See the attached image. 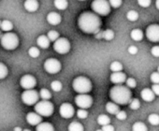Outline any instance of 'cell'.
I'll use <instances>...</instances> for the list:
<instances>
[{
  "mask_svg": "<svg viewBox=\"0 0 159 131\" xmlns=\"http://www.w3.org/2000/svg\"><path fill=\"white\" fill-rule=\"evenodd\" d=\"M78 25L82 31L88 34H96L100 30L101 20L99 15L95 12L85 11L80 15L78 19Z\"/></svg>",
  "mask_w": 159,
  "mask_h": 131,
  "instance_id": "1",
  "label": "cell"
},
{
  "mask_svg": "<svg viewBox=\"0 0 159 131\" xmlns=\"http://www.w3.org/2000/svg\"><path fill=\"white\" fill-rule=\"evenodd\" d=\"M132 97L130 88L122 84H116L110 91L111 99L118 105H126L129 103Z\"/></svg>",
  "mask_w": 159,
  "mask_h": 131,
  "instance_id": "2",
  "label": "cell"
},
{
  "mask_svg": "<svg viewBox=\"0 0 159 131\" xmlns=\"http://www.w3.org/2000/svg\"><path fill=\"white\" fill-rule=\"evenodd\" d=\"M72 87L79 94H87L92 90V83L88 78L80 76L74 79Z\"/></svg>",
  "mask_w": 159,
  "mask_h": 131,
  "instance_id": "3",
  "label": "cell"
},
{
  "mask_svg": "<svg viewBox=\"0 0 159 131\" xmlns=\"http://www.w3.org/2000/svg\"><path fill=\"white\" fill-rule=\"evenodd\" d=\"M0 44H1V46L4 49L8 51L14 50L19 45V38L14 33L7 32L0 38Z\"/></svg>",
  "mask_w": 159,
  "mask_h": 131,
  "instance_id": "4",
  "label": "cell"
},
{
  "mask_svg": "<svg viewBox=\"0 0 159 131\" xmlns=\"http://www.w3.org/2000/svg\"><path fill=\"white\" fill-rule=\"evenodd\" d=\"M91 8L96 14L100 16H107L111 12V6L108 0H94Z\"/></svg>",
  "mask_w": 159,
  "mask_h": 131,
  "instance_id": "5",
  "label": "cell"
},
{
  "mask_svg": "<svg viewBox=\"0 0 159 131\" xmlns=\"http://www.w3.org/2000/svg\"><path fill=\"white\" fill-rule=\"evenodd\" d=\"M54 107L52 102L48 100H42V101H38L35 104V111L39 113L42 117H48L51 116L53 113Z\"/></svg>",
  "mask_w": 159,
  "mask_h": 131,
  "instance_id": "6",
  "label": "cell"
},
{
  "mask_svg": "<svg viewBox=\"0 0 159 131\" xmlns=\"http://www.w3.org/2000/svg\"><path fill=\"white\" fill-rule=\"evenodd\" d=\"M39 95L36 90H34V88L33 89H26L22 94V100L27 106L35 105L39 101Z\"/></svg>",
  "mask_w": 159,
  "mask_h": 131,
  "instance_id": "7",
  "label": "cell"
},
{
  "mask_svg": "<svg viewBox=\"0 0 159 131\" xmlns=\"http://www.w3.org/2000/svg\"><path fill=\"white\" fill-rule=\"evenodd\" d=\"M53 49L56 52L60 54H66L70 50V43L68 39L66 38H58L55 41H53Z\"/></svg>",
  "mask_w": 159,
  "mask_h": 131,
  "instance_id": "8",
  "label": "cell"
},
{
  "mask_svg": "<svg viewBox=\"0 0 159 131\" xmlns=\"http://www.w3.org/2000/svg\"><path fill=\"white\" fill-rule=\"evenodd\" d=\"M44 70L50 74H56L61 70V63L55 58H49L44 62Z\"/></svg>",
  "mask_w": 159,
  "mask_h": 131,
  "instance_id": "9",
  "label": "cell"
},
{
  "mask_svg": "<svg viewBox=\"0 0 159 131\" xmlns=\"http://www.w3.org/2000/svg\"><path fill=\"white\" fill-rule=\"evenodd\" d=\"M76 105L81 109H88L93 104V98L86 94H80L75 97Z\"/></svg>",
  "mask_w": 159,
  "mask_h": 131,
  "instance_id": "10",
  "label": "cell"
},
{
  "mask_svg": "<svg viewBox=\"0 0 159 131\" xmlns=\"http://www.w3.org/2000/svg\"><path fill=\"white\" fill-rule=\"evenodd\" d=\"M146 38L152 42H159V25H151L146 28Z\"/></svg>",
  "mask_w": 159,
  "mask_h": 131,
  "instance_id": "11",
  "label": "cell"
},
{
  "mask_svg": "<svg viewBox=\"0 0 159 131\" xmlns=\"http://www.w3.org/2000/svg\"><path fill=\"white\" fill-rule=\"evenodd\" d=\"M20 84L24 89H33L37 84V80L32 75H25L20 80Z\"/></svg>",
  "mask_w": 159,
  "mask_h": 131,
  "instance_id": "12",
  "label": "cell"
},
{
  "mask_svg": "<svg viewBox=\"0 0 159 131\" xmlns=\"http://www.w3.org/2000/svg\"><path fill=\"white\" fill-rule=\"evenodd\" d=\"M59 112H60V115L63 118L68 119V118H71L74 115L75 111H74V108H73V106L71 104H69V103H63L60 106Z\"/></svg>",
  "mask_w": 159,
  "mask_h": 131,
  "instance_id": "13",
  "label": "cell"
},
{
  "mask_svg": "<svg viewBox=\"0 0 159 131\" xmlns=\"http://www.w3.org/2000/svg\"><path fill=\"white\" fill-rule=\"evenodd\" d=\"M110 79H111V82L114 84H123L126 80V75L121 71L112 72Z\"/></svg>",
  "mask_w": 159,
  "mask_h": 131,
  "instance_id": "14",
  "label": "cell"
},
{
  "mask_svg": "<svg viewBox=\"0 0 159 131\" xmlns=\"http://www.w3.org/2000/svg\"><path fill=\"white\" fill-rule=\"evenodd\" d=\"M26 121L31 125H37L40 122H42V116H40L36 111L35 112H29L26 115Z\"/></svg>",
  "mask_w": 159,
  "mask_h": 131,
  "instance_id": "15",
  "label": "cell"
},
{
  "mask_svg": "<svg viewBox=\"0 0 159 131\" xmlns=\"http://www.w3.org/2000/svg\"><path fill=\"white\" fill-rule=\"evenodd\" d=\"M140 97L141 98L146 101V102H152L154 99V93L152 92V89L150 88H144L141 92H140Z\"/></svg>",
  "mask_w": 159,
  "mask_h": 131,
  "instance_id": "16",
  "label": "cell"
},
{
  "mask_svg": "<svg viewBox=\"0 0 159 131\" xmlns=\"http://www.w3.org/2000/svg\"><path fill=\"white\" fill-rule=\"evenodd\" d=\"M61 21H62L61 15L56 12H50L47 15V22L52 25H57L61 23Z\"/></svg>",
  "mask_w": 159,
  "mask_h": 131,
  "instance_id": "17",
  "label": "cell"
},
{
  "mask_svg": "<svg viewBox=\"0 0 159 131\" xmlns=\"http://www.w3.org/2000/svg\"><path fill=\"white\" fill-rule=\"evenodd\" d=\"M24 7L27 11L34 12L39 9V2L37 0H25Z\"/></svg>",
  "mask_w": 159,
  "mask_h": 131,
  "instance_id": "18",
  "label": "cell"
},
{
  "mask_svg": "<svg viewBox=\"0 0 159 131\" xmlns=\"http://www.w3.org/2000/svg\"><path fill=\"white\" fill-rule=\"evenodd\" d=\"M37 44L39 45V47L42 49H47L50 46V39L48 38L47 36L41 35L37 38Z\"/></svg>",
  "mask_w": 159,
  "mask_h": 131,
  "instance_id": "19",
  "label": "cell"
},
{
  "mask_svg": "<svg viewBox=\"0 0 159 131\" xmlns=\"http://www.w3.org/2000/svg\"><path fill=\"white\" fill-rule=\"evenodd\" d=\"M36 130L37 131H52V130H54V127L52 126V124L51 123L40 122L39 124H37Z\"/></svg>",
  "mask_w": 159,
  "mask_h": 131,
  "instance_id": "20",
  "label": "cell"
},
{
  "mask_svg": "<svg viewBox=\"0 0 159 131\" xmlns=\"http://www.w3.org/2000/svg\"><path fill=\"white\" fill-rule=\"evenodd\" d=\"M106 111L110 113V114H116L119 111H120V109H119V106H118V104H116L115 102H108L107 104H106Z\"/></svg>",
  "mask_w": 159,
  "mask_h": 131,
  "instance_id": "21",
  "label": "cell"
},
{
  "mask_svg": "<svg viewBox=\"0 0 159 131\" xmlns=\"http://www.w3.org/2000/svg\"><path fill=\"white\" fill-rule=\"evenodd\" d=\"M130 37L135 41H140L143 38V32L140 29H134L131 31Z\"/></svg>",
  "mask_w": 159,
  "mask_h": 131,
  "instance_id": "22",
  "label": "cell"
},
{
  "mask_svg": "<svg viewBox=\"0 0 159 131\" xmlns=\"http://www.w3.org/2000/svg\"><path fill=\"white\" fill-rule=\"evenodd\" d=\"M0 28H1V30L4 32H10L13 29V24L9 20H4L1 22Z\"/></svg>",
  "mask_w": 159,
  "mask_h": 131,
  "instance_id": "23",
  "label": "cell"
},
{
  "mask_svg": "<svg viewBox=\"0 0 159 131\" xmlns=\"http://www.w3.org/2000/svg\"><path fill=\"white\" fill-rule=\"evenodd\" d=\"M54 6L57 10L64 11L67 8L68 2L67 0H54Z\"/></svg>",
  "mask_w": 159,
  "mask_h": 131,
  "instance_id": "24",
  "label": "cell"
},
{
  "mask_svg": "<svg viewBox=\"0 0 159 131\" xmlns=\"http://www.w3.org/2000/svg\"><path fill=\"white\" fill-rule=\"evenodd\" d=\"M68 130H70V131H83L84 126L81 123H79V122H72L68 125Z\"/></svg>",
  "mask_w": 159,
  "mask_h": 131,
  "instance_id": "25",
  "label": "cell"
},
{
  "mask_svg": "<svg viewBox=\"0 0 159 131\" xmlns=\"http://www.w3.org/2000/svg\"><path fill=\"white\" fill-rule=\"evenodd\" d=\"M98 123L100 124V125H105V124H108L111 123V118L106 115V114H100L98 117Z\"/></svg>",
  "mask_w": 159,
  "mask_h": 131,
  "instance_id": "26",
  "label": "cell"
},
{
  "mask_svg": "<svg viewBox=\"0 0 159 131\" xmlns=\"http://www.w3.org/2000/svg\"><path fill=\"white\" fill-rule=\"evenodd\" d=\"M111 70L112 72H117V71H122L123 70V65L118 62V61H114L111 64V67H110Z\"/></svg>",
  "mask_w": 159,
  "mask_h": 131,
  "instance_id": "27",
  "label": "cell"
},
{
  "mask_svg": "<svg viewBox=\"0 0 159 131\" xmlns=\"http://www.w3.org/2000/svg\"><path fill=\"white\" fill-rule=\"evenodd\" d=\"M132 129L134 131H147L148 128L146 126V124L142 122H137L133 124V127Z\"/></svg>",
  "mask_w": 159,
  "mask_h": 131,
  "instance_id": "28",
  "label": "cell"
},
{
  "mask_svg": "<svg viewBox=\"0 0 159 131\" xmlns=\"http://www.w3.org/2000/svg\"><path fill=\"white\" fill-rule=\"evenodd\" d=\"M148 121L152 125H158L159 124V115L156 113H152L148 117Z\"/></svg>",
  "mask_w": 159,
  "mask_h": 131,
  "instance_id": "29",
  "label": "cell"
},
{
  "mask_svg": "<svg viewBox=\"0 0 159 131\" xmlns=\"http://www.w3.org/2000/svg\"><path fill=\"white\" fill-rule=\"evenodd\" d=\"M39 97L42 98V99H44V100H49L51 97H52V94H51V92L48 90V89H46V88H42L40 91H39Z\"/></svg>",
  "mask_w": 159,
  "mask_h": 131,
  "instance_id": "30",
  "label": "cell"
},
{
  "mask_svg": "<svg viewBox=\"0 0 159 131\" xmlns=\"http://www.w3.org/2000/svg\"><path fill=\"white\" fill-rule=\"evenodd\" d=\"M8 73H9L8 68L3 63H0V80L6 78L8 76Z\"/></svg>",
  "mask_w": 159,
  "mask_h": 131,
  "instance_id": "31",
  "label": "cell"
},
{
  "mask_svg": "<svg viewBox=\"0 0 159 131\" xmlns=\"http://www.w3.org/2000/svg\"><path fill=\"white\" fill-rule=\"evenodd\" d=\"M114 38V32L111 29H107L105 31H103V36L102 38L106 39V40H111Z\"/></svg>",
  "mask_w": 159,
  "mask_h": 131,
  "instance_id": "32",
  "label": "cell"
},
{
  "mask_svg": "<svg viewBox=\"0 0 159 131\" xmlns=\"http://www.w3.org/2000/svg\"><path fill=\"white\" fill-rule=\"evenodd\" d=\"M126 18L131 22H135L139 18V13L136 11H129L126 14Z\"/></svg>",
  "mask_w": 159,
  "mask_h": 131,
  "instance_id": "33",
  "label": "cell"
},
{
  "mask_svg": "<svg viewBox=\"0 0 159 131\" xmlns=\"http://www.w3.org/2000/svg\"><path fill=\"white\" fill-rule=\"evenodd\" d=\"M129 107L131 110H138L139 107H140V102L138 98H133V99H130L129 101Z\"/></svg>",
  "mask_w": 159,
  "mask_h": 131,
  "instance_id": "34",
  "label": "cell"
},
{
  "mask_svg": "<svg viewBox=\"0 0 159 131\" xmlns=\"http://www.w3.org/2000/svg\"><path fill=\"white\" fill-rule=\"evenodd\" d=\"M28 54H29L31 57H33V58H37V57L39 56L40 52H39V48H37V47H31V48L28 50Z\"/></svg>",
  "mask_w": 159,
  "mask_h": 131,
  "instance_id": "35",
  "label": "cell"
},
{
  "mask_svg": "<svg viewBox=\"0 0 159 131\" xmlns=\"http://www.w3.org/2000/svg\"><path fill=\"white\" fill-rule=\"evenodd\" d=\"M62 87H63V85H62V84H61L59 81H53V82L51 84V88H52V91H54V92H59V91H61V90H62Z\"/></svg>",
  "mask_w": 159,
  "mask_h": 131,
  "instance_id": "36",
  "label": "cell"
},
{
  "mask_svg": "<svg viewBox=\"0 0 159 131\" xmlns=\"http://www.w3.org/2000/svg\"><path fill=\"white\" fill-rule=\"evenodd\" d=\"M47 37H48V38L50 39V41H55V40L59 38V33H58L57 31L51 30V31L48 32Z\"/></svg>",
  "mask_w": 159,
  "mask_h": 131,
  "instance_id": "37",
  "label": "cell"
},
{
  "mask_svg": "<svg viewBox=\"0 0 159 131\" xmlns=\"http://www.w3.org/2000/svg\"><path fill=\"white\" fill-rule=\"evenodd\" d=\"M125 83L126 86H127L128 88H130V89L136 88V86H137V82H136V80L133 79V78H128V79H126Z\"/></svg>",
  "mask_w": 159,
  "mask_h": 131,
  "instance_id": "38",
  "label": "cell"
},
{
  "mask_svg": "<svg viewBox=\"0 0 159 131\" xmlns=\"http://www.w3.org/2000/svg\"><path fill=\"white\" fill-rule=\"evenodd\" d=\"M109 3H110V6L111 8H113V9H118L121 7L122 5V0H108Z\"/></svg>",
  "mask_w": 159,
  "mask_h": 131,
  "instance_id": "39",
  "label": "cell"
},
{
  "mask_svg": "<svg viewBox=\"0 0 159 131\" xmlns=\"http://www.w3.org/2000/svg\"><path fill=\"white\" fill-rule=\"evenodd\" d=\"M77 116L80 119H85L88 116V112L84 110V109H81L77 111Z\"/></svg>",
  "mask_w": 159,
  "mask_h": 131,
  "instance_id": "40",
  "label": "cell"
},
{
  "mask_svg": "<svg viewBox=\"0 0 159 131\" xmlns=\"http://www.w3.org/2000/svg\"><path fill=\"white\" fill-rule=\"evenodd\" d=\"M150 80L152 84H159V72H153L151 74Z\"/></svg>",
  "mask_w": 159,
  "mask_h": 131,
  "instance_id": "41",
  "label": "cell"
},
{
  "mask_svg": "<svg viewBox=\"0 0 159 131\" xmlns=\"http://www.w3.org/2000/svg\"><path fill=\"white\" fill-rule=\"evenodd\" d=\"M138 3L142 8H148L152 3V0H138Z\"/></svg>",
  "mask_w": 159,
  "mask_h": 131,
  "instance_id": "42",
  "label": "cell"
},
{
  "mask_svg": "<svg viewBox=\"0 0 159 131\" xmlns=\"http://www.w3.org/2000/svg\"><path fill=\"white\" fill-rule=\"evenodd\" d=\"M115 115H116V118H117L118 120L123 121V120H125V119H126V113H125L124 111H119Z\"/></svg>",
  "mask_w": 159,
  "mask_h": 131,
  "instance_id": "43",
  "label": "cell"
},
{
  "mask_svg": "<svg viewBox=\"0 0 159 131\" xmlns=\"http://www.w3.org/2000/svg\"><path fill=\"white\" fill-rule=\"evenodd\" d=\"M151 53L154 57H159V46H154L151 50Z\"/></svg>",
  "mask_w": 159,
  "mask_h": 131,
  "instance_id": "44",
  "label": "cell"
},
{
  "mask_svg": "<svg viewBox=\"0 0 159 131\" xmlns=\"http://www.w3.org/2000/svg\"><path fill=\"white\" fill-rule=\"evenodd\" d=\"M152 90L154 93V95L159 96V84H152Z\"/></svg>",
  "mask_w": 159,
  "mask_h": 131,
  "instance_id": "45",
  "label": "cell"
},
{
  "mask_svg": "<svg viewBox=\"0 0 159 131\" xmlns=\"http://www.w3.org/2000/svg\"><path fill=\"white\" fill-rule=\"evenodd\" d=\"M128 52L130 53V54H132V55H134V54H137L138 53V48L136 47V46H130L129 48H128Z\"/></svg>",
  "mask_w": 159,
  "mask_h": 131,
  "instance_id": "46",
  "label": "cell"
},
{
  "mask_svg": "<svg viewBox=\"0 0 159 131\" xmlns=\"http://www.w3.org/2000/svg\"><path fill=\"white\" fill-rule=\"evenodd\" d=\"M101 130H103V131H112V130H114V127L112 125H111L110 124H108L102 125Z\"/></svg>",
  "mask_w": 159,
  "mask_h": 131,
  "instance_id": "47",
  "label": "cell"
},
{
  "mask_svg": "<svg viewBox=\"0 0 159 131\" xmlns=\"http://www.w3.org/2000/svg\"><path fill=\"white\" fill-rule=\"evenodd\" d=\"M155 7L159 11V0H156V1H155Z\"/></svg>",
  "mask_w": 159,
  "mask_h": 131,
  "instance_id": "48",
  "label": "cell"
},
{
  "mask_svg": "<svg viewBox=\"0 0 159 131\" xmlns=\"http://www.w3.org/2000/svg\"><path fill=\"white\" fill-rule=\"evenodd\" d=\"M14 130H15V131H16V130H17V131H20V130H22V128H20V127H15Z\"/></svg>",
  "mask_w": 159,
  "mask_h": 131,
  "instance_id": "49",
  "label": "cell"
},
{
  "mask_svg": "<svg viewBox=\"0 0 159 131\" xmlns=\"http://www.w3.org/2000/svg\"><path fill=\"white\" fill-rule=\"evenodd\" d=\"M157 71H158V72H159V67H158V68H157Z\"/></svg>",
  "mask_w": 159,
  "mask_h": 131,
  "instance_id": "50",
  "label": "cell"
},
{
  "mask_svg": "<svg viewBox=\"0 0 159 131\" xmlns=\"http://www.w3.org/2000/svg\"><path fill=\"white\" fill-rule=\"evenodd\" d=\"M79 1H85V0H79Z\"/></svg>",
  "mask_w": 159,
  "mask_h": 131,
  "instance_id": "51",
  "label": "cell"
},
{
  "mask_svg": "<svg viewBox=\"0 0 159 131\" xmlns=\"http://www.w3.org/2000/svg\"><path fill=\"white\" fill-rule=\"evenodd\" d=\"M0 38H1V32H0Z\"/></svg>",
  "mask_w": 159,
  "mask_h": 131,
  "instance_id": "52",
  "label": "cell"
},
{
  "mask_svg": "<svg viewBox=\"0 0 159 131\" xmlns=\"http://www.w3.org/2000/svg\"><path fill=\"white\" fill-rule=\"evenodd\" d=\"M0 25H1V21H0Z\"/></svg>",
  "mask_w": 159,
  "mask_h": 131,
  "instance_id": "53",
  "label": "cell"
}]
</instances>
